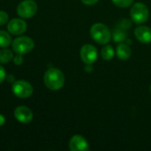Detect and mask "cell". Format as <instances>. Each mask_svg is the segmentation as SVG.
Wrapping results in <instances>:
<instances>
[{
	"label": "cell",
	"mask_w": 151,
	"mask_h": 151,
	"mask_svg": "<svg viewBox=\"0 0 151 151\" xmlns=\"http://www.w3.org/2000/svg\"><path fill=\"white\" fill-rule=\"evenodd\" d=\"M92 38L100 44H107L110 38L111 33L109 28L103 23H95L90 29Z\"/></svg>",
	"instance_id": "obj_2"
},
{
	"label": "cell",
	"mask_w": 151,
	"mask_h": 151,
	"mask_svg": "<svg viewBox=\"0 0 151 151\" xmlns=\"http://www.w3.org/2000/svg\"><path fill=\"white\" fill-rule=\"evenodd\" d=\"M13 63L16 65H20L23 63V57L21 54H17L15 57H13Z\"/></svg>",
	"instance_id": "obj_20"
},
{
	"label": "cell",
	"mask_w": 151,
	"mask_h": 151,
	"mask_svg": "<svg viewBox=\"0 0 151 151\" xmlns=\"http://www.w3.org/2000/svg\"><path fill=\"white\" fill-rule=\"evenodd\" d=\"M111 35H112L113 41L116 42H123L124 41L126 40V33L125 29L119 27H117L116 29L113 30V33L111 34Z\"/></svg>",
	"instance_id": "obj_13"
},
{
	"label": "cell",
	"mask_w": 151,
	"mask_h": 151,
	"mask_svg": "<svg viewBox=\"0 0 151 151\" xmlns=\"http://www.w3.org/2000/svg\"><path fill=\"white\" fill-rule=\"evenodd\" d=\"M150 92H151V85H150Z\"/></svg>",
	"instance_id": "obj_26"
},
{
	"label": "cell",
	"mask_w": 151,
	"mask_h": 151,
	"mask_svg": "<svg viewBox=\"0 0 151 151\" xmlns=\"http://www.w3.org/2000/svg\"><path fill=\"white\" fill-rule=\"evenodd\" d=\"M4 122H5V119H4V117L2 114H0V127H1V126H3V125L4 124Z\"/></svg>",
	"instance_id": "obj_24"
},
{
	"label": "cell",
	"mask_w": 151,
	"mask_h": 151,
	"mask_svg": "<svg viewBox=\"0 0 151 151\" xmlns=\"http://www.w3.org/2000/svg\"><path fill=\"white\" fill-rule=\"evenodd\" d=\"M6 80H7L8 82L13 83V82L15 81V77H14L13 75H12V74H10V75H8V76L6 77Z\"/></svg>",
	"instance_id": "obj_23"
},
{
	"label": "cell",
	"mask_w": 151,
	"mask_h": 151,
	"mask_svg": "<svg viewBox=\"0 0 151 151\" xmlns=\"http://www.w3.org/2000/svg\"><path fill=\"white\" fill-rule=\"evenodd\" d=\"M101 58L106 60V61H109L113 58L114 57V49L111 45H105L102 49H101Z\"/></svg>",
	"instance_id": "obj_15"
},
{
	"label": "cell",
	"mask_w": 151,
	"mask_h": 151,
	"mask_svg": "<svg viewBox=\"0 0 151 151\" xmlns=\"http://www.w3.org/2000/svg\"><path fill=\"white\" fill-rule=\"evenodd\" d=\"M12 59H13V54L12 50L8 49H3L0 50V63L1 64L9 63Z\"/></svg>",
	"instance_id": "obj_16"
},
{
	"label": "cell",
	"mask_w": 151,
	"mask_h": 151,
	"mask_svg": "<svg viewBox=\"0 0 151 151\" xmlns=\"http://www.w3.org/2000/svg\"><path fill=\"white\" fill-rule=\"evenodd\" d=\"M92 70H93V68H92L91 65H88L85 67V71H87V72H90V71H92Z\"/></svg>",
	"instance_id": "obj_25"
},
{
	"label": "cell",
	"mask_w": 151,
	"mask_h": 151,
	"mask_svg": "<svg viewBox=\"0 0 151 151\" xmlns=\"http://www.w3.org/2000/svg\"><path fill=\"white\" fill-rule=\"evenodd\" d=\"M117 56L120 60H127L131 56V48L126 43L121 42L117 47Z\"/></svg>",
	"instance_id": "obj_12"
},
{
	"label": "cell",
	"mask_w": 151,
	"mask_h": 151,
	"mask_svg": "<svg viewBox=\"0 0 151 151\" xmlns=\"http://www.w3.org/2000/svg\"><path fill=\"white\" fill-rule=\"evenodd\" d=\"M134 35L138 41L142 43L151 42V28L146 26H139L134 30Z\"/></svg>",
	"instance_id": "obj_11"
},
{
	"label": "cell",
	"mask_w": 151,
	"mask_h": 151,
	"mask_svg": "<svg viewBox=\"0 0 151 151\" xmlns=\"http://www.w3.org/2000/svg\"><path fill=\"white\" fill-rule=\"evenodd\" d=\"M80 57L86 65H92L98 58V51L93 45L85 44L81 48Z\"/></svg>",
	"instance_id": "obj_7"
},
{
	"label": "cell",
	"mask_w": 151,
	"mask_h": 151,
	"mask_svg": "<svg viewBox=\"0 0 151 151\" xmlns=\"http://www.w3.org/2000/svg\"><path fill=\"white\" fill-rule=\"evenodd\" d=\"M27 23L19 18L12 19L7 24V30L13 35H20L27 30Z\"/></svg>",
	"instance_id": "obj_8"
},
{
	"label": "cell",
	"mask_w": 151,
	"mask_h": 151,
	"mask_svg": "<svg viewBox=\"0 0 151 151\" xmlns=\"http://www.w3.org/2000/svg\"><path fill=\"white\" fill-rule=\"evenodd\" d=\"M44 85L51 90L61 89L65 83V76L58 68H49L44 75Z\"/></svg>",
	"instance_id": "obj_1"
},
{
	"label": "cell",
	"mask_w": 151,
	"mask_h": 151,
	"mask_svg": "<svg viewBox=\"0 0 151 151\" xmlns=\"http://www.w3.org/2000/svg\"><path fill=\"white\" fill-rule=\"evenodd\" d=\"M35 46L34 41L28 36H20L15 38L12 42V50L17 54H28L29 53Z\"/></svg>",
	"instance_id": "obj_3"
},
{
	"label": "cell",
	"mask_w": 151,
	"mask_h": 151,
	"mask_svg": "<svg viewBox=\"0 0 151 151\" xmlns=\"http://www.w3.org/2000/svg\"><path fill=\"white\" fill-rule=\"evenodd\" d=\"M131 26H132V22H131L130 20H128V19H123V20H121V21H120V23L118 24V26H117V27H122L123 29L126 30V29H127V28H129Z\"/></svg>",
	"instance_id": "obj_19"
},
{
	"label": "cell",
	"mask_w": 151,
	"mask_h": 151,
	"mask_svg": "<svg viewBox=\"0 0 151 151\" xmlns=\"http://www.w3.org/2000/svg\"><path fill=\"white\" fill-rule=\"evenodd\" d=\"M131 18L136 24H142L149 19V9L142 3H136L131 8Z\"/></svg>",
	"instance_id": "obj_4"
},
{
	"label": "cell",
	"mask_w": 151,
	"mask_h": 151,
	"mask_svg": "<svg viewBox=\"0 0 151 151\" xmlns=\"http://www.w3.org/2000/svg\"><path fill=\"white\" fill-rule=\"evenodd\" d=\"M82 2L85 4H87V5H93V4H95L96 3L99 2V0H82Z\"/></svg>",
	"instance_id": "obj_22"
},
{
	"label": "cell",
	"mask_w": 151,
	"mask_h": 151,
	"mask_svg": "<svg viewBox=\"0 0 151 151\" xmlns=\"http://www.w3.org/2000/svg\"><path fill=\"white\" fill-rule=\"evenodd\" d=\"M112 2L114 3V4H116L118 7H122V8H125L130 6L133 0H112Z\"/></svg>",
	"instance_id": "obj_17"
},
{
	"label": "cell",
	"mask_w": 151,
	"mask_h": 151,
	"mask_svg": "<svg viewBox=\"0 0 151 151\" xmlns=\"http://www.w3.org/2000/svg\"><path fill=\"white\" fill-rule=\"evenodd\" d=\"M69 150L71 151H86L89 150V145L87 141L79 134L74 135L69 143Z\"/></svg>",
	"instance_id": "obj_10"
},
{
	"label": "cell",
	"mask_w": 151,
	"mask_h": 151,
	"mask_svg": "<svg viewBox=\"0 0 151 151\" xmlns=\"http://www.w3.org/2000/svg\"><path fill=\"white\" fill-rule=\"evenodd\" d=\"M12 43V37L9 33L0 30V48H6Z\"/></svg>",
	"instance_id": "obj_14"
},
{
	"label": "cell",
	"mask_w": 151,
	"mask_h": 151,
	"mask_svg": "<svg viewBox=\"0 0 151 151\" xmlns=\"http://www.w3.org/2000/svg\"><path fill=\"white\" fill-rule=\"evenodd\" d=\"M8 14L4 11H0V26H4V24H6L8 22Z\"/></svg>",
	"instance_id": "obj_18"
},
{
	"label": "cell",
	"mask_w": 151,
	"mask_h": 151,
	"mask_svg": "<svg viewBox=\"0 0 151 151\" xmlns=\"http://www.w3.org/2000/svg\"><path fill=\"white\" fill-rule=\"evenodd\" d=\"M12 93L17 97L28 98L33 93V87L29 82H28L24 80H20V81H16L12 83Z\"/></svg>",
	"instance_id": "obj_5"
},
{
	"label": "cell",
	"mask_w": 151,
	"mask_h": 151,
	"mask_svg": "<svg viewBox=\"0 0 151 151\" xmlns=\"http://www.w3.org/2000/svg\"><path fill=\"white\" fill-rule=\"evenodd\" d=\"M37 12V4L33 0H24L17 6V14L23 19L33 17Z\"/></svg>",
	"instance_id": "obj_6"
},
{
	"label": "cell",
	"mask_w": 151,
	"mask_h": 151,
	"mask_svg": "<svg viewBox=\"0 0 151 151\" xmlns=\"http://www.w3.org/2000/svg\"><path fill=\"white\" fill-rule=\"evenodd\" d=\"M6 78V73H5V70L4 68L0 65V83H2L4 79Z\"/></svg>",
	"instance_id": "obj_21"
},
{
	"label": "cell",
	"mask_w": 151,
	"mask_h": 151,
	"mask_svg": "<svg viewBox=\"0 0 151 151\" xmlns=\"http://www.w3.org/2000/svg\"><path fill=\"white\" fill-rule=\"evenodd\" d=\"M14 117L19 122L22 124H28L33 119V112L28 107L21 105L18 106L14 110Z\"/></svg>",
	"instance_id": "obj_9"
}]
</instances>
